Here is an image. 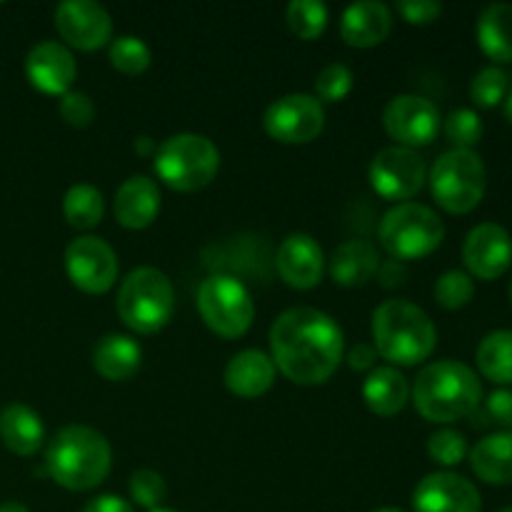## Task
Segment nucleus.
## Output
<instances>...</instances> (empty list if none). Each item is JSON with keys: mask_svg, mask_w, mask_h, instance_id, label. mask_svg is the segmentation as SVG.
<instances>
[{"mask_svg": "<svg viewBox=\"0 0 512 512\" xmlns=\"http://www.w3.org/2000/svg\"><path fill=\"white\" fill-rule=\"evenodd\" d=\"M198 313L215 335L235 340L253 325L255 303L248 288L233 275H210L198 288Z\"/></svg>", "mask_w": 512, "mask_h": 512, "instance_id": "1a4fd4ad", "label": "nucleus"}, {"mask_svg": "<svg viewBox=\"0 0 512 512\" xmlns=\"http://www.w3.org/2000/svg\"><path fill=\"white\" fill-rule=\"evenodd\" d=\"M263 128L270 138L283 145L313 143L325 128V108L315 95H283L268 105Z\"/></svg>", "mask_w": 512, "mask_h": 512, "instance_id": "9d476101", "label": "nucleus"}, {"mask_svg": "<svg viewBox=\"0 0 512 512\" xmlns=\"http://www.w3.org/2000/svg\"><path fill=\"white\" fill-rule=\"evenodd\" d=\"M108 60L118 73L135 78V75H143L150 68L153 53H150L148 43L138 35H120V38L110 40Z\"/></svg>", "mask_w": 512, "mask_h": 512, "instance_id": "c756f323", "label": "nucleus"}, {"mask_svg": "<svg viewBox=\"0 0 512 512\" xmlns=\"http://www.w3.org/2000/svg\"><path fill=\"white\" fill-rule=\"evenodd\" d=\"M45 425L33 408L10 403L0 410V443L18 458H30L43 448Z\"/></svg>", "mask_w": 512, "mask_h": 512, "instance_id": "b1692460", "label": "nucleus"}, {"mask_svg": "<svg viewBox=\"0 0 512 512\" xmlns=\"http://www.w3.org/2000/svg\"><path fill=\"white\" fill-rule=\"evenodd\" d=\"M25 75L30 85L43 95H60L73 90L75 78H78V65H75L73 53L63 43L55 40H43L33 45L25 55Z\"/></svg>", "mask_w": 512, "mask_h": 512, "instance_id": "dca6fc26", "label": "nucleus"}, {"mask_svg": "<svg viewBox=\"0 0 512 512\" xmlns=\"http://www.w3.org/2000/svg\"><path fill=\"white\" fill-rule=\"evenodd\" d=\"M443 128L450 143L455 145V150H473L480 143V138H483V120L470 108L453 110L445 118Z\"/></svg>", "mask_w": 512, "mask_h": 512, "instance_id": "473e14b6", "label": "nucleus"}, {"mask_svg": "<svg viewBox=\"0 0 512 512\" xmlns=\"http://www.w3.org/2000/svg\"><path fill=\"white\" fill-rule=\"evenodd\" d=\"M478 368L490 383L512 385V330H495L478 345Z\"/></svg>", "mask_w": 512, "mask_h": 512, "instance_id": "cd10ccee", "label": "nucleus"}, {"mask_svg": "<svg viewBox=\"0 0 512 512\" xmlns=\"http://www.w3.org/2000/svg\"><path fill=\"white\" fill-rule=\"evenodd\" d=\"M0 512H30V510L25 508L23 503H15V500H10V503L0 505Z\"/></svg>", "mask_w": 512, "mask_h": 512, "instance_id": "a18cd8bd", "label": "nucleus"}, {"mask_svg": "<svg viewBox=\"0 0 512 512\" xmlns=\"http://www.w3.org/2000/svg\"><path fill=\"white\" fill-rule=\"evenodd\" d=\"M115 305L125 328L140 335H153L173 318L175 288L163 270L138 268L120 283Z\"/></svg>", "mask_w": 512, "mask_h": 512, "instance_id": "423d86ee", "label": "nucleus"}, {"mask_svg": "<svg viewBox=\"0 0 512 512\" xmlns=\"http://www.w3.org/2000/svg\"><path fill=\"white\" fill-rule=\"evenodd\" d=\"M285 20L295 38L318 40L328 28V5L320 0H293L285 10Z\"/></svg>", "mask_w": 512, "mask_h": 512, "instance_id": "7c9ffc66", "label": "nucleus"}, {"mask_svg": "<svg viewBox=\"0 0 512 512\" xmlns=\"http://www.w3.org/2000/svg\"><path fill=\"white\" fill-rule=\"evenodd\" d=\"M463 263L478 280H498L512 263V238L498 223L475 225L463 245Z\"/></svg>", "mask_w": 512, "mask_h": 512, "instance_id": "2eb2a0df", "label": "nucleus"}, {"mask_svg": "<svg viewBox=\"0 0 512 512\" xmlns=\"http://www.w3.org/2000/svg\"><path fill=\"white\" fill-rule=\"evenodd\" d=\"M433 293L440 308L460 310L473 300L475 285L473 278L468 273H463V270H448V273H443L438 278Z\"/></svg>", "mask_w": 512, "mask_h": 512, "instance_id": "72a5a7b5", "label": "nucleus"}, {"mask_svg": "<svg viewBox=\"0 0 512 512\" xmlns=\"http://www.w3.org/2000/svg\"><path fill=\"white\" fill-rule=\"evenodd\" d=\"M470 468L483 483L512 485V433H495L470 450Z\"/></svg>", "mask_w": 512, "mask_h": 512, "instance_id": "a878e982", "label": "nucleus"}, {"mask_svg": "<svg viewBox=\"0 0 512 512\" xmlns=\"http://www.w3.org/2000/svg\"><path fill=\"white\" fill-rule=\"evenodd\" d=\"M275 385V365L263 350H243L225 365V388L243 400L263 398Z\"/></svg>", "mask_w": 512, "mask_h": 512, "instance_id": "412c9836", "label": "nucleus"}, {"mask_svg": "<svg viewBox=\"0 0 512 512\" xmlns=\"http://www.w3.org/2000/svg\"><path fill=\"white\" fill-rule=\"evenodd\" d=\"M488 188V170L475 150H448L430 170L435 203L453 215L473 213Z\"/></svg>", "mask_w": 512, "mask_h": 512, "instance_id": "6e6552de", "label": "nucleus"}, {"mask_svg": "<svg viewBox=\"0 0 512 512\" xmlns=\"http://www.w3.org/2000/svg\"><path fill=\"white\" fill-rule=\"evenodd\" d=\"M140 365H143V348L130 335L110 333L95 343L93 368L103 380L125 383L138 375Z\"/></svg>", "mask_w": 512, "mask_h": 512, "instance_id": "5701e85b", "label": "nucleus"}, {"mask_svg": "<svg viewBox=\"0 0 512 512\" xmlns=\"http://www.w3.org/2000/svg\"><path fill=\"white\" fill-rule=\"evenodd\" d=\"M133 148H135V153L138 155H143V158H148V155H155V140H150L148 135H140V138H135V143H133Z\"/></svg>", "mask_w": 512, "mask_h": 512, "instance_id": "c03bdc74", "label": "nucleus"}, {"mask_svg": "<svg viewBox=\"0 0 512 512\" xmlns=\"http://www.w3.org/2000/svg\"><path fill=\"white\" fill-rule=\"evenodd\" d=\"M378 278H380V285H385V288H395V285H403L405 283L403 263H398V260H388V263H380Z\"/></svg>", "mask_w": 512, "mask_h": 512, "instance_id": "37998d69", "label": "nucleus"}, {"mask_svg": "<svg viewBox=\"0 0 512 512\" xmlns=\"http://www.w3.org/2000/svg\"><path fill=\"white\" fill-rule=\"evenodd\" d=\"M510 88V78L505 70H500L498 65H490L483 68L470 83V98L478 108H495L505 100Z\"/></svg>", "mask_w": 512, "mask_h": 512, "instance_id": "2f4dec72", "label": "nucleus"}, {"mask_svg": "<svg viewBox=\"0 0 512 512\" xmlns=\"http://www.w3.org/2000/svg\"><path fill=\"white\" fill-rule=\"evenodd\" d=\"M428 455L433 463L443 465V468H455L465 460L468 455V440L458 430H438V433L430 435L428 440Z\"/></svg>", "mask_w": 512, "mask_h": 512, "instance_id": "e433bc0d", "label": "nucleus"}, {"mask_svg": "<svg viewBox=\"0 0 512 512\" xmlns=\"http://www.w3.org/2000/svg\"><path fill=\"white\" fill-rule=\"evenodd\" d=\"M275 268H278L280 280L288 288L295 290H313L318 288L325 275V255L323 248L313 235L293 233L280 243L278 255H275Z\"/></svg>", "mask_w": 512, "mask_h": 512, "instance_id": "a211bd4d", "label": "nucleus"}, {"mask_svg": "<svg viewBox=\"0 0 512 512\" xmlns=\"http://www.w3.org/2000/svg\"><path fill=\"white\" fill-rule=\"evenodd\" d=\"M353 70L343 63H330L315 78V95L320 103H340L353 90Z\"/></svg>", "mask_w": 512, "mask_h": 512, "instance_id": "c9c22d12", "label": "nucleus"}, {"mask_svg": "<svg viewBox=\"0 0 512 512\" xmlns=\"http://www.w3.org/2000/svg\"><path fill=\"white\" fill-rule=\"evenodd\" d=\"M503 113H505V120L512 125V90H508V95H505L503 100Z\"/></svg>", "mask_w": 512, "mask_h": 512, "instance_id": "49530a36", "label": "nucleus"}, {"mask_svg": "<svg viewBox=\"0 0 512 512\" xmlns=\"http://www.w3.org/2000/svg\"><path fill=\"white\" fill-rule=\"evenodd\" d=\"M498 512H512V508H503V510H498Z\"/></svg>", "mask_w": 512, "mask_h": 512, "instance_id": "8fccbe9b", "label": "nucleus"}, {"mask_svg": "<svg viewBox=\"0 0 512 512\" xmlns=\"http://www.w3.org/2000/svg\"><path fill=\"white\" fill-rule=\"evenodd\" d=\"M115 220L125 230H145L158 220L160 188L148 175H133L118 188L113 200Z\"/></svg>", "mask_w": 512, "mask_h": 512, "instance_id": "6ab92c4d", "label": "nucleus"}, {"mask_svg": "<svg viewBox=\"0 0 512 512\" xmlns=\"http://www.w3.org/2000/svg\"><path fill=\"white\" fill-rule=\"evenodd\" d=\"M113 465V450L103 433L88 425L58 430L45 450L48 475L65 490L85 493L105 483Z\"/></svg>", "mask_w": 512, "mask_h": 512, "instance_id": "f03ea898", "label": "nucleus"}, {"mask_svg": "<svg viewBox=\"0 0 512 512\" xmlns=\"http://www.w3.org/2000/svg\"><path fill=\"white\" fill-rule=\"evenodd\" d=\"M155 175L178 193L203 190L218 178L220 150L205 135L178 133L158 145L153 155Z\"/></svg>", "mask_w": 512, "mask_h": 512, "instance_id": "39448f33", "label": "nucleus"}, {"mask_svg": "<svg viewBox=\"0 0 512 512\" xmlns=\"http://www.w3.org/2000/svg\"><path fill=\"white\" fill-rule=\"evenodd\" d=\"M378 240L390 260H420L443 245L445 225L428 205L398 203L380 220Z\"/></svg>", "mask_w": 512, "mask_h": 512, "instance_id": "0eeeda50", "label": "nucleus"}, {"mask_svg": "<svg viewBox=\"0 0 512 512\" xmlns=\"http://www.w3.org/2000/svg\"><path fill=\"white\" fill-rule=\"evenodd\" d=\"M375 512H405V510H400V508H380V510H375Z\"/></svg>", "mask_w": 512, "mask_h": 512, "instance_id": "de8ad7c7", "label": "nucleus"}, {"mask_svg": "<svg viewBox=\"0 0 512 512\" xmlns=\"http://www.w3.org/2000/svg\"><path fill=\"white\" fill-rule=\"evenodd\" d=\"M478 488L455 473L425 475L413 493L415 512H480Z\"/></svg>", "mask_w": 512, "mask_h": 512, "instance_id": "f3484780", "label": "nucleus"}, {"mask_svg": "<svg viewBox=\"0 0 512 512\" xmlns=\"http://www.w3.org/2000/svg\"><path fill=\"white\" fill-rule=\"evenodd\" d=\"M510 300H512V283H510Z\"/></svg>", "mask_w": 512, "mask_h": 512, "instance_id": "3c124183", "label": "nucleus"}, {"mask_svg": "<svg viewBox=\"0 0 512 512\" xmlns=\"http://www.w3.org/2000/svg\"><path fill=\"white\" fill-rule=\"evenodd\" d=\"M153 512H178V510H168V508H158V510H153Z\"/></svg>", "mask_w": 512, "mask_h": 512, "instance_id": "09e8293b", "label": "nucleus"}, {"mask_svg": "<svg viewBox=\"0 0 512 512\" xmlns=\"http://www.w3.org/2000/svg\"><path fill=\"white\" fill-rule=\"evenodd\" d=\"M375 353L393 368H413L438 345V330L423 308L408 300H385L373 313Z\"/></svg>", "mask_w": 512, "mask_h": 512, "instance_id": "20e7f679", "label": "nucleus"}, {"mask_svg": "<svg viewBox=\"0 0 512 512\" xmlns=\"http://www.w3.org/2000/svg\"><path fill=\"white\" fill-rule=\"evenodd\" d=\"M385 133L400 145V148H425L433 143L440 133V110L433 100L423 95H398L390 100L383 110Z\"/></svg>", "mask_w": 512, "mask_h": 512, "instance_id": "f8f14e48", "label": "nucleus"}, {"mask_svg": "<svg viewBox=\"0 0 512 512\" xmlns=\"http://www.w3.org/2000/svg\"><path fill=\"white\" fill-rule=\"evenodd\" d=\"M105 215V200L95 185L78 183L63 198V218L75 230H93Z\"/></svg>", "mask_w": 512, "mask_h": 512, "instance_id": "c85d7f7f", "label": "nucleus"}, {"mask_svg": "<svg viewBox=\"0 0 512 512\" xmlns=\"http://www.w3.org/2000/svg\"><path fill=\"white\" fill-rule=\"evenodd\" d=\"M130 500H133L138 508H145L148 512L158 510L163 505L165 495H168V485H165L163 475L155 473V470L140 468L130 475Z\"/></svg>", "mask_w": 512, "mask_h": 512, "instance_id": "f704fd0d", "label": "nucleus"}, {"mask_svg": "<svg viewBox=\"0 0 512 512\" xmlns=\"http://www.w3.org/2000/svg\"><path fill=\"white\" fill-rule=\"evenodd\" d=\"M60 118L70 125V128H88L95 120V103L88 93H80V90H70L60 98Z\"/></svg>", "mask_w": 512, "mask_h": 512, "instance_id": "4c0bfd02", "label": "nucleus"}, {"mask_svg": "<svg viewBox=\"0 0 512 512\" xmlns=\"http://www.w3.org/2000/svg\"><path fill=\"white\" fill-rule=\"evenodd\" d=\"M83 512H135V508L120 495H100V498L90 500Z\"/></svg>", "mask_w": 512, "mask_h": 512, "instance_id": "79ce46f5", "label": "nucleus"}, {"mask_svg": "<svg viewBox=\"0 0 512 512\" xmlns=\"http://www.w3.org/2000/svg\"><path fill=\"white\" fill-rule=\"evenodd\" d=\"M480 50L495 63H512V5L493 3L478 20Z\"/></svg>", "mask_w": 512, "mask_h": 512, "instance_id": "bb28decb", "label": "nucleus"}, {"mask_svg": "<svg viewBox=\"0 0 512 512\" xmlns=\"http://www.w3.org/2000/svg\"><path fill=\"white\" fill-rule=\"evenodd\" d=\"M363 400L370 413L380 418H393L410 400L408 378L393 365L373 368L363 383Z\"/></svg>", "mask_w": 512, "mask_h": 512, "instance_id": "393cba45", "label": "nucleus"}, {"mask_svg": "<svg viewBox=\"0 0 512 512\" xmlns=\"http://www.w3.org/2000/svg\"><path fill=\"white\" fill-rule=\"evenodd\" d=\"M480 418L483 420L478 425H495V428H503V433H512V390L503 388L490 393Z\"/></svg>", "mask_w": 512, "mask_h": 512, "instance_id": "58836bf2", "label": "nucleus"}, {"mask_svg": "<svg viewBox=\"0 0 512 512\" xmlns=\"http://www.w3.org/2000/svg\"><path fill=\"white\" fill-rule=\"evenodd\" d=\"M65 270L78 290L103 295L118 280V255L103 238L83 235L65 248Z\"/></svg>", "mask_w": 512, "mask_h": 512, "instance_id": "ddd939ff", "label": "nucleus"}, {"mask_svg": "<svg viewBox=\"0 0 512 512\" xmlns=\"http://www.w3.org/2000/svg\"><path fill=\"white\" fill-rule=\"evenodd\" d=\"M415 410L428 423L448 425L470 418L483 403V385L475 370L458 360H438L420 370L413 385Z\"/></svg>", "mask_w": 512, "mask_h": 512, "instance_id": "7ed1b4c3", "label": "nucleus"}, {"mask_svg": "<svg viewBox=\"0 0 512 512\" xmlns=\"http://www.w3.org/2000/svg\"><path fill=\"white\" fill-rule=\"evenodd\" d=\"M270 353L290 383L323 385L343 363V330L323 310L290 308L270 325Z\"/></svg>", "mask_w": 512, "mask_h": 512, "instance_id": "f257e3e1", "label": "nucleus"}, {"mask_svg": "<svg viewBox=\"0 0 512 512\" xmlns=\"http://www.w3.org/2000/svg\"><path fill=\"white\" fill-rule=\"evenodd\" d=\"M380 255L370 240H345L328 260V273L340 288H360L378 275Z\"/></svg>", "mask_w": 512, "mask_h": 512, "instance_id": "4be33fe9", "label": "nucleus"}, {"mask_svg": "<svg viewBox=\"0 0 512 512\" xmlns=\"http://www.w3.org/2000/svg\"><path fill=\"white\" fill-rule=\"evenodd\" d=\"M55 28L75 50H98L113 38V18L95 0H65L55 8Z\"/></svg>", "mask_w": 512, "mask_h": 512, "instance_id": "4468645a", "label": "nucleus"}, {"mask_svg": "<svg viewBox=\"0 0 512 512\" xmlns=\"http://www.w3.org/2000/svg\"><path fill=\"white\" fill-rule=\"evenodd\" d=\"M370 188L390 203H408L425 185V160L415 150L383 148L368 168Z\"/></svg>", "mask_w": 512, "mask_h": 512, "instance_id": "9b49d317", "label": "nucleus"}, {"mask_svg": "<svg viewBox=\"0 0 512 512\" xmlns=\"http://www.w3.org/2000/svg\"><path fill=\"white\" fill-rule=\"evenodd\" d=\"M395 10L405 23L430 25L440 18L443 5L435 3V0H400V3H395Z\"/></svg>", "mask_w": 512, "mask_h": 512, "instance_id": "ea45409f", "label": "nucleus"}, {"mask_svg": "<svg viewBox=\"0 0 512 512\" xmlns=\"http://www.w3.org/2000/svg\"><path fill=\"white\" fill-rule=\"evenodd\" d=\"M375 358H378V353H375L373 345L358 343L348 353V365L353 370H358V373H363V370H373L375 368Z\"/></svg>", "mask_w": 512, "mask_h": 512, "instance_id": "a19ab883", "label": "nucleus"}, {"mask_svg": "<svg viewBox=\"0 0 512 512\" xmlns=\"http://www.w3.org/2000/svg\"><path fill=\"white\" fill-rule=\"evenodd\" d=\"M393 30V13L385 3L363 0L345 8L340 18V35L350 48H375L385 43Z\"/></svg>", "mask_w": 512, "mask_h": 512, "instance_id": "aec40b11", "label": "nucleus"}]
</instances>
